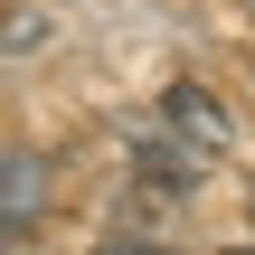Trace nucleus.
Returning <instances> with one entry per match:
<instances>
[{
    "instance_id": "nucleus-1",
    "label": "nucleus",
    "mask_w": 255,
    "mask_h": 255,
    "mask_svg": "<svg viewBox=\"0 0 255 255\" xmlns=\"http://www.w3.org/2000/svg\"><path fill=\"white\" fill-rule=\"evenodd\" d=\"M151 132L180 142V151H199V161H218V151L237 142V114H227L218 85H170V95L151 104Z\"/></svg>"
},
{
    "instance_id": "nucleus-2",
    "label": "nucleus",
    "mask_w": 255,
    "mask_h": 255,
    "mask_svg": "<svg viewBox=\"0 0 255 255\" xmlns=\"http://www.w3.org/2000/svg\"><path fill=\"white\" fill-rule=\"evenodd\" d=\"M38 208H47V161L38 151H9L0 161V227H28Z\"/></svg>"
},
{
    "instance_id": "nucleus-3",
    "label": "nucleus",
    "mask_w": 255,
    "mask_h": 255,
    "mask_svg": "<svg viewBox=\"0 0 255 255\" xmlns=\"http://www.w3.org/2000/svg\"><path fill=\"white\" fill-rule=\"evenodd\" d=\"M38 38H47V9H9L0 19V57H38Z\"/></svg>"
},
{
    "instance_id": "nucleus-4",
    "label": "nucleus",
    "mask_w": 255,
    "mask_h": 255,
    "mask_svg": "<svg viewBox=\"0 0 255 255\" xmlns=\"http://www.w3.org/2000/svg\"><path fill=\"white\" fill-rule=\"evenodd\" d=\"M95 255H170V246H151V237H104Z\"/></svg>"
},
{
    "instance_id": "nucleus-5",
    "label": "nucleus",
    "mask_w": 255,
    "mask_h": 255,
    "mask_svg": "<svg viewBox=\"0 0 255 255\" xmlns=\"http://www.w3.org/2000/svg\"><path fill=\"white\" fill-rule=\"evenodd\" d=\"M9 237H19V227H0V255H9Z\"/></svg>"
}]
</instances>
